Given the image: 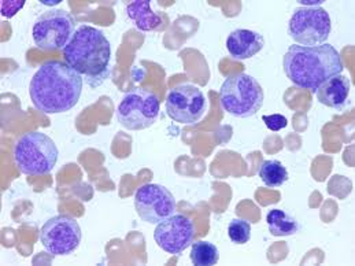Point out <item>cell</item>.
Instances as JSON below:
<instances>
[{"label":"cell","mask_w":355,"mask_h":266,"mask_svg":"<svg viewBox=\"0 0 355 266\" xmlns=\"http://www.w3.org/2000/svg\"><path fill=\"white\" fill-rule=\"evenodd\" d=\"M135 209L148 224H159L176 213V200L159 184H144L135 194Z\"/></svg>","instance_id":"cell-11"},{"label":"cell","mask_w":355,"mask_h":266,"mask_svg":"<svg viewBox=\"0 0 355 266\" xmlns=\"http://www.w3.org/2000/svg\"><path fill=\"white\" fill-rule=\"evenodd\" d=\"M320 103L327 107L338 109L343 106L350 95V80L346 76L338 74L327 80L317 91Z\"/></svg>","instance_id":"cell-14"},{"label":"cell","mask_w":355,"mask_h":266,"mask_svg":"<svg viewBox=\"0 0 355 266\" xmlns=\"http://www.w3.org/2000/svg\"><path fill=\"white\" fill-rule=\"evenodd\" d=\"M76 22L66 10L54 8L42 14L32 29L35 46L40 51H58L66 47L74 35Z\"/></svg>","instance_id":"cell-8"},{"label":"cell","mask_w":355,"mask_h":266,"mask_svg":"<svg viewBox=\"0 0 355 266\" xmlns=\"http://www.w3.org/2000/svg\"><path fill=\"white\" fill-rule=\"evenodd\" d=\"M286 76L302 89L315 92L327 80L343 71L340 54L332 44L303 47L294 44L283 58Z\"/></svg>","instance_id":"cell-2"},{"label":"cell","mask_w":355,"mask_h":266,"mask_svg":"<svg viewBox=\"0 0 355 266\" xmlns=\"http://www.w3.org/2000/svg\"><path fill=\"white\" fill-rule=\"evenodd\" d=\"M266 222L273 236H293L299 231L295 218L282 209H272L266 215Z\"/></svg>","instance_id":"cell-16"},{"label":"cell","mask_w":355,"mask_h":266,"mask_svg":"<svg viewBox=\"0 0 355 266\" xmlns=\"http://www.w3.org/2000/svg\"><path fill=\"white\" fill-rule=\"evenodd\" d=\"M83 77L60 61H47L31 80L29 95L33 106L46 114L71 110L80 100Z\"/></svg>","instance_id":"cell-1"},{"label":"cell","mask_w":355,"mask_h":266,"mask_svg":"<svg viewBox=\"0 0 355 266\" xmlns=\"http://www.w3.org/2000/svg\"><path fill=\"white\" fill-rule=\"evenodd\" d=\"M262 121L265 123L266 128L273 131V132H277V131H282L287 127L288 121L284 116L282 114H272V116H263L262 117Z\"/></svg>","instance_id":"cell-20"},{"label":"cell","mask_w":355,"mask_h":266,"mask_svg":"<svg viewBox=\"0 0 355 266\" xmlns=\"http://www.w3.org/2000/svg\"><path fill=\"white\" fill-rule=\"evenodd\" d=\"M128 17L135 22V25L144 32L154 30L157 28H161L162 25V17L150 8L148 0H137L132 1L126 7Z\"/></svg>","instance_id":"cell-15"},{"label":"cell","mask_w":355,"mask_h":266,"mask_svg":"<svg viewBox=\"0 0 355 266\" xmlns=\"http://www.w3.org/2000/svg\"><path fill=\"white\" fill-rule=\"evenodd\" d=\"M14 162L28 176H43L53 172L60 151L54 140L46 133L28 132L18 137L12 148Z\"/></svg>","instance_id":"cell-4"},{"label":"cell","mask_w":355,"mask_h":266,"mask_svg":"<svg viewBox=\"0 0 355 266\" xmlns=\"http://www.w3.org/2000/svg\"><path fill=\"white\" fill-rule=\"evenodd\" d=\"M25 1H1V14L7 18L17 14L18 10L24 7Z\"/></svg>","instance_id":"cell-21"},{"label":"cell","mask_w":355,"mask_h":266,"mask_svg":"<svg viewBox=\"0 0 355 266\" xmlns=\"http://www.w3.org/2000/svg\"><path fill=\"white\" fill-rule=\"evenodd\" d=\"M161 102L158 96L144 88L126 92L117 107L119 124L129 131H143L153 127L159 118Z\"/></svg>","instance_id":"cell-6"},{"label":"cell","mask_w":355,"mask_h":266,"mask_svg":"<svg viewBox=\"0 0 355 266\" xmlns=\"http://www.w3.org/2000/svg\"><path fill=\"white\" fill-rule=\"evenodd\" d=\"M220 260V253L217 246H214L210 242L199 240L196 243H192L191 249V261L196 266H213L216 265Z\"/></svg>","instance_id":"cell-18"},{"label":"cell","mask_w":355,"mask_h":266,"mask_svg":"<svg viewBox=\"0 0 355 266\" xmlns=\"http://www.w3.org/2000/svg\"><path fill=\"white\" fill-rule=\"evenodd\" d=\"M165 105L168 116L185 125L198 124L207 112L206 96L193 84H180L171 89Z\"/></svg>","instance_id":"cell-9"},{"label":"cell","mask_w":355,"mask_h":266,"mask_svg":"<svg viewBox=\"0 0 355 266\" xmlns=\"http://www.w3.org/2000/svg\"><path fill=\"white\" fill-rule=\"evenodd\" d=\"M195 233L193 221L184 214H173L157 225L154 240L168 254L180 256L193 243Z\"/></svg>","instance_id":"cell-12"},{"label":"cell","mask_w":355,"mask_h":266,"mask_svg":"<svg viewBox=\"0 0 355 266\" xmlns=\"http://www.w3.org/2000/svg\"><path fill=\"white\" fill-rule=\"evenodd\" d=\"M83 232L80 224L69 215L50 218L40 231V242L51 256H69L81 243Z\"/></svg>","instance_id":"cell-10"},{"label":"cell","mask_w":355,"mask_h":266,"mask_svg":"<svg viewBox=\"0 0 355 266\" xmlns=\"http://www.w3.org/2000/svg\"><path fill=\"white\" fill-rule=\"evenodd\" d=\"M331 30V17L322 7L296 8L288 25L290 36L303 47H317L325 44Z\"/></svg>","instance_id":"cell-7"},{"label":"cell","mask_w":355,"mask_h":266,"mask_svg":"<svg viewBox=\"0 0 355 266\" xmlns=\"http://www.w3.org/2000/svg\"><path fill=\"white\" fill-rule=\"evenodd\" d=\"M63 58L81 76L99 77L109 67L112 46L101 29L80 25L63 48Z\"/></svg>","instance_id":"cell-3"},{"label":"cell","mask_w":355,"mask_h":266,"mask_svg":"<svg viewBox=\"0 0 355 266\" xmlns=\"http://www.w3.org/2000/svg\"><path fill=\"white\" fill-rule=\"evenodd\" d=\"M228 236L235 245H245L251 239V225L248 221L235 218L228 225Z\"/></svg>","instance_id":"cell-19"},{"label":"cell","mask_w":355,"mask_h":266,"mask_svg":"<svg viewBox=\"0 0 355 266\" xmlns=\"http://www.w3.org/2000/svg\"><path fill=\"white\" fill-rule=\"evenodd\" d=\"M258 175L262 183L269 188H279L288 181V170L277 159L263 161L259 166Z\"/></svg>","instance_id":"cell-17"},{"label":"cell","mask_w":355,"mask_h":266,"mask_svg":"<svg viewBox=\"0 0 355 266\" xmlns=\"http://www.w3.org/2000/svg\"><path fill=\"white\" fill-rule=\"evenodd\" d=\"M263 100L265 95L261 84L247 73L230 76L220 89L223 109L237 118H247L257 114Z\"/></svg>","instance_id":"cell-5"},{"label":"cell","mask_w":355,"mask_h":266,"mask_svg":"<svg viewBox=\"0 0 355 266\" xmlns=\"http://www.w3.org/2000/svg\"><path fill=\"white\" fill-rule=\"evenodd\" d=\"M265 46L263 36L250 29H235L227 39V48L235 61L255 57Z\"/></svg>","instance_id":"cell-13"}]
</instances>
